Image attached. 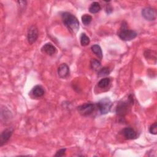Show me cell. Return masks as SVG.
Instances as JSON below:
<instances>
[{
    "instance_id": "1",
    "label": "cell",
    "mask_w": 157,
    "mask_h": 157,
    "mask_svg": "<svg viewBox=\"0 0 157 157\" xmlns=\"http://www.w3.org/2000/svg\"><path fill=\"white\" fill-rule=\"evenodd\" d=\"M61 18L64 25L72 33L75 34L78 31L79 21L74 15L65 12L61 13Z\"/></svg>"
},
{
    "instance_id": "2",
    "label": "cell",
    "mask_w": 157,
    "mask_h": 157,
    "mask_svg": "<svg viewBox=\"0 0 157 157\" xmlns=\"http://www.w3.org/2000/svg\"><path fill=\"white\" fill-rule=\"evenodd\" d=\"M130 104H133V98L131 95L128 97V101H121L118 104L116 109L117 115L120 117H124L128 112Z\"/></svg>"
},
{
    "instance_id": "3",
    "label": "cell",
    "mask_w": 157,
    "mask_h": 157,
    "mask_svg": "<svg viewBox=\"0 0 157 157\" xmlns=\"http://www.w3.org/2000/svg\"><path fill=\"white\" fill-rule=\"evenodd\" d=\"M112 106V102L109 98H102L96 104V107L101 115H105L109 113L111 110Z\"/></svg>"
},
{
    "instance_id": "4",
    "label": "cell",
    "mask_w": 157,
    "mask_h": 157,
    "mask_svg": "<svg viewBox=\"0 0 157 157\" xmlns=\"http://www.w3.org/2000/svg\"><path fill=\"white\" fill-rule=\"evenodd\" d=\"M119 37L124 41H129L136 37L137 34L136 31L128 29L126 25H122V28L120 29L118 33Z\"/></svg>"
},
{
    "instance_id": "5",
    "label": "cell",
    "mask_w": 157,
    "mask_h": 157,
    "mask_svg": "<svg viewBox=\"0 0 157 157\" xmlns=\"http://www.w3.org/2000/svg\"><path fill=\"white\" fill-rule=\"evenodd\" d=\"M96 104L93 103H85L77 107L78 112L83 117L90 115L96 108Z\"/></svg>"
},
{
    "instance_id": "6",
    "label": "cell",
    "mask_w": 157,
    "mask_h": 157,
    "mask_svg": "<svg viewBox=\"0 0 157 157\" xmlns=\"http://www.w3.org/2000/svg\"><path fill=\"white\" fill-rule=\"evenodd\" d=\"M39 36V31L38 29L35 25L31 26L28 29L27 33V40L28 43L30 45L33 44L37 39Z\"/></svg>"
},
{
    "instance_id": "7",
    "label": "cell",
    "mask_w": 157,
    "mask_h": 157,
    "mask_svg": "<svg viewBox=\"0 0 157 157\" xmlns=\"http://www.w3.org/2000/svg\"><path fill=\"white\" fill-rule=\"evenodd\" d=\"M142 15L147 20L153 21L156 18V12L154 8L145 7L142 10Z\"/></svg>"
},
{
    "instance_id": "8",
    "label": "cell",
    "mask_w": 157,
    "mask_h": 157,
    "mask_svg": "<svg viewBox=\"0 0 157 157\" xmlns=\"http://www.w3.org/2000/svg\"><path fill=\"white\" fill-rule=\"evenodd\" d=\"M13 132V129L12 128H6L2 131L0 135V147L3 146L9 141Z\"/></svg>"
},
{
    "instance_id": "9",
    "label": "cell",
    "mask_w": 157,
    "mask_h": 157,
    "mask_svg": "<svg viewBox=\"0 0 157 157\" xmlns=\"http://www.w3.org/2000/svg\"><path fill=\"white\" fill-rule=\"evenodd\" d=\"M70 71L69 66L66 63L61 64L58 68V76L61 78H66L69 75Z\"/></svg>"
},
{
    "instance_id": "10",
    "label": "cell",
    "mask_w": 157,
    "mask_h": 157,
    "mask_svg": "<svg viewBox=\"0 0 157 157\" xmlns=\"http://www.w3.org/2000/svg\"><path fill=\"white\" fill-rule=\"evenodd\" d=\"M122 134L126 139L132 140L137 137V134L135 130L131 128H125L122 130Z\"/></svg>"
},
{
    "instance_id": "11",
    "label": "cell",
    "mask_w": 157,
    "mask_h": 157,
    "mask_svg": "<svg viewBox=\"0 0 157 157\" xmlns=\"http://www.w3.org/2000/svg\"><path fill=\"white\" fill-rule=\"evenodd\" d=\"M44 93H45V90L44 88L42 86L39 85L34 86L30 92V94L31 95V96L35 98H39L42 97Z\"/></svg>"
},
{
    "instance_id": "12",
    "label": "cell",
    "mask_w": 157,
    "mask_h": 157,
    "mask_svg": "<svg viewBox=\"0 0 157 157\" xmlns=\"http://www.w3.org/2000/svg\"><path fill=\"white\" fill-rule=\"evenodd\" d=\"M41 51L43 53H45L50 56H52L53 55H55L57 50L56 47L51 43H46L41 48Z\"/></svg>"
},
{
    "instance_id": "13",
    "label": "cell",
    "mask_w": 157,
    "mask_h": 157,
    "mask_svg": "<svg viewBox=\"0 0 157 157\" xmlns=\"http://www.w3.org/2000/svg\"><path fill=\"white\" fill-rule=\"evenodd\" d=\"M91 50L93 53H94L99 59H101L102 58V52L101 47L98 44L93 45L91 47Z\"/></svg>"
},
{
    "instance_id": "14",
    "label": "cell",
    "mask_w": 157,
    "mask_h": 157,
    "mask_svg": "<svg viewBox=\"0 0 157 157\" xmlns=\"http://www.w3.org/2000/svg\"><path fill=\"white\" fill-rule=\"evenodd\" d=\"M101 9V5L98 2H93L91 4L89 7V12L91 13H96L99 12Z\"/></svg>"
},
{
    "instance_id": "15",
    "label": "cell",
    "mask_w": 157,
    "mask_h": 157,
    "mask_svg": "<svg viewBox=\"0 0 157 157\" xmlns=\"http://www.w3.org/2000/svg\"><path fill=\"white\" fill-rule=\"evenodd\" d=\"M101 63L96 59L92 58L90 61V67L94 71H99L101 69Z\"/></svg>"
},
{
    "instance_id": "16",
    "label": "cell",
    "mask_w": 157,
    "mask_h": 157,
    "mask_svg": "<svg viewBox=\"0 0 157 157\" xmlns=\"http://www.w3.org/2000/svg\"><path fill=\"white\" fill-rule=\"evenodd\" d=\"M110 83V79L105 77L101 79L98 83V86L100 88H105L109 86Z\"/></svg>"
},
{
    "instance_id": "17",
    "label": "cell",
    "mask_w": 157,
    "mask_h": 157,
    "mask_svg": "<svg viewBox=\"0 0 157 157\" xmlns=\"http://www.w3.org/2000/svg\"><path fill=\"white\" fill-rule=\"evenodd\" d=\"M80 44L82 46H86L90 44V38L86 35L85 33H82L80 37Z\"/></svg>"
},
{
    "instance_id": "18",
    "label": "cell",
    "mask_w": 157,
    "mask_h": 157,
    "mask_svg": "<svg viewBox=\"0 0 157 157\" xmlns=\"http://www.w3.org/2000/svg\"><path fill=\"white\" fill-rule=\"evenodd\" d=\"M110 72V71L109 67H104L102 68H101L98 72V77H104L105 75H108Z\"/></svg>"
},
{
    "instance_id": "19",
    "label": "cell",
    "mask_w": 157,
    "mask_h": 157,
    "mask_svg": "<svg viewBox=\"0 0 157 157\" xmlns=\"http://www.w3.org/2000/svg\"><path fill=\"white\" fill-rule=\"evenodd\" d=\"M81 19L83 25H88L92 21V17L88 14H84L82 16Z\"/></svg>"
},
{
    "instance_id": "20",
    "label": "cell",
    "mask_w": 157,
    "mask_h": 157,
    "mask_svg": "<svg viewBox=\"0 0 157 157\" xmlns=\"http://www.w3.org/2000/svg\"><path fill=\"white\" fill-rule=\"evenodd\" d=\"M149 132L154 135H156L157 134V124L156 122H155L153 124H152L150 128H149Z\"/></svg>"
},
{
    "instance_id": "21",
    "label": "cell",
    "mask_w": 157,
    "mask_h": 157,
    "mask_svg": "<svg viewBox=\"0 0 157 157\" xmlns=\"http://www.w3.org/2000/svg\"><path fill=\"white\" fill-rule=\"evenodd\" d=\"M66 148H61L56 152V154L55 155V156H63L66 154Z\"/></svg>"
},
{
    "instance_id": "22",
    "label": "cell",
    "mask_w": 157,
    "mask_h": 157,
    "mask_svg": "<svg viewBox=\"0 0 157 157\" xmlns=\"http://www.w3.org/2000/svg\"><path fill=\"white\" fill-rule=\"evenodd\" d=\"M112 10H113V9H112V6L109 4H107L105 7V11H106L107 13H108V14L112 12Z\"/></svg>"
}]
</instances>
